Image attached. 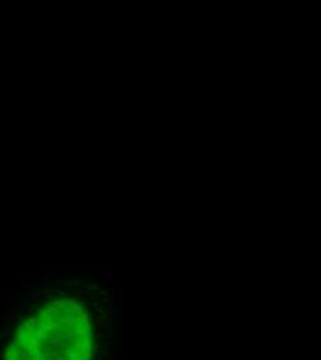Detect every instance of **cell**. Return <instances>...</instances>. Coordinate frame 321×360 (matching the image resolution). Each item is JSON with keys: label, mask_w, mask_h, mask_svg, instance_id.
Masks as SVG:
<instances>
[{"label": "cell", "mask_w": 321, "mask_h": 360, "mask_svg": "<svg viewBox=\"0 0 321 360\" xmlns=\"http://www.w3.org/2000/svg\"><path fill=\"white\" fill-rule=\"evenodd\" d=\"M92 344L91 315L72 298H63L21 321L4 360H91Z\"/></svg>", "instance_id": "cell-1"}]
</instances>
